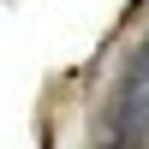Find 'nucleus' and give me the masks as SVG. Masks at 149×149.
I'll return each instance as SVG.
<instances>
[{
  "label": "nucleus",
  "mask_w": 149,
  "mask_h": 149,
  "mask_svg": "<svg viewBox=\"0 0 149 149\" xmlns=\"http://www.w3.org/2000/svg\"><path fill=\"white\" fill-rule=\"evenodd\" d=\"M107 113H113V131H119L125 143L137 137V131H149V48L125 66V78H119V90H113V102H107Z\"/></svg>",
  "instance_id": "1"
},
{
  "label": "nucleus",
  "mask_w": 149,
  "mask_h": 149,
  "mask_svg": "<svg viewBox=\"0 0 149 149\" xmlns=\"http://www.w3.org/2000/svg\"><path fill=\"white\" fill-rule=\"evenodd\" d=\"M102 149H125V137H113V143H102Z\"/></svg>",
  "instance_id": "2"
}]
</instances>
